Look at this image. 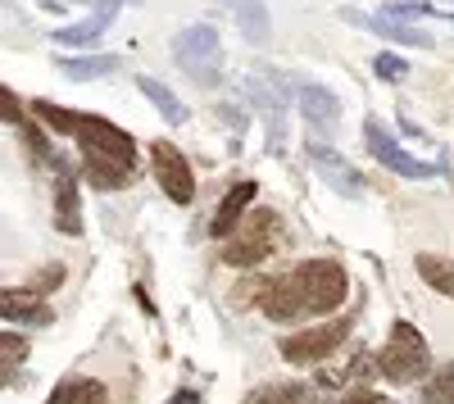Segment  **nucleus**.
I'll use <instances>...</instances> for the list:
<instances>
[{"label": "nucleus", "instance_id": "nucleus-1", "mask_svg": "<svg viewBox=\"0 0 454 404\" xmlns=\"http://www.w3.org/2000/svg\"><path fill=\"white\" fill-rule=\"evenodd\" d=\"M346 291L350 277L340 264L332 260H309V264H295L286 277L263 282L259 291V309L269 314L273 322H295V318H318L346 305Z\"/></svg>", "mask_w": 454, "mask_h": 404}, {"label": "nucleus", "instance_id": "nucleus-2", "mask_svg": "<svg viewBox=\"0 0 454 404\" xmlns=\"http://www.w3.org/2000/svg\"><path fill=\"white\" fill-rule=\"evenodd\" d=\"M377 373H382L387 382H395V386H413V382H423L432 373V350H427L423 332L413 322H404V318L391 322L387 346H382V354H377Z\"/></svg>", "mask_w": 454, "mask_h": 404}, {"label": "nucleus", "instance_id": "nucleus-3", "mask_svg": "<svg viewBox=\"0 0 454 404\" xmlns=\"http://www.w3.org/2000/svg\"><path fill=\"white\" fill-rule=\"evenodd\" d=\"M173 59L177 68L192 78L196 87H218L223 82V42L209 23H186L177 36H173Z\"/></svg>", "mask_w": 454, "mask_h": 404}, {"label": "nucleus", "instance_id": "nucleus-4", "mask_svg": "<svg viewBox=\"0 0 454 404\" xmlns=\"http://www.w3.org/2000/svg\"><path fill=\"white\" fill-rule=\"evenodd\" d=\"M278 245V214L273 209H254L241 218V228L232 232V241L223 245V264L232 268H254L259 260H269Z\"/></svg>", "mask_w": 454, "mask_h": 404}, {"label": "nucleus", "instance_id": "nucleus-5", "mask_svg": "<svg viewBox=\"0 0 454 404\" xmlns=\"http://www.w3.org/2000/svg\"><path fill=\"white\" fill-rule=\"evenodd\" d=\"M350 337V322L346 318H332V322H318V327H305V332H291L282 341V359L295 363V369H309V363H323L332 359Z\"/></svg>", "mask_w": 454, "mask_h": 404}, {"label": "nucleus", "instance_id": "nucleus-6", "mask_svg": "<svg viewBox=\"0 0 454 404\" xmlns=\"http://www.w3.org/2000/svg\"><path fill=\"white\" fill-rule=\"evenodd\" d=\"M246 91L259 105L263 128H269V155H282L286 151V87H282V78L273 68H259L246 82Z\"/></svg>", "mask_w": 454, "mask_h": 404}, {"label": "nucleus", "instance_id": "nucleus-7", "mask_svg": "<svg viewBox=\"0 0 454 404\" xmlns=\"http://www.w3.org/2000/svg\"><path fill=\"white\" fill-rule=\"evenodd\" d=\"M364 141H368V155H372L377 164H387L391 173H400V177L427 182V177H436V173H441V164H423L419 155H409L404 145L382 128V119H364Z\"/></svg>", "mask_w": 454, "mask_h": 404}, {"label": "nucleus", "instance_id": "nucleus-8", "mask_svg": "<svg viewBox=\"0 0 454 404\" xmlns=\"http://www.w3.org/2000/svg\"><path fill=\"white\" fill-rule=\"evenodd\" d=\"M305 159L318 168V177L327 182L332 191L350 196V200H359V196H364V173H359L346 155H340L327 136H309V145H305Z\"/></svg>", "mask_w": 454, "mask_h": 404}, {"label": "nucleus", "instance_id": "nucleus-9", "mask_svg": "<svg viewBox=\"0 0 454 404\" xmlns=\"http://www.w3.org/2000/svg\"><path fill=\"white\" fill-rule=\"evenodd\" d=\"M150 164H155V177L160 187L173 205H192L196 200V177H192V164H186V155L177 151L173 141H155L150 145Z\"/></svg>", "mask_w": 454, "mask_h": 404}, {"label": "nucleus", "instance_id": "nucleus-10", "mask_svg": "<svg viewBox=\"0 0 454 404\" xmlns=\"http://www.w3.org/2000/svg\"><path fill=\"white\" fill-rule=\"evenodd\" d=\"M78 145L91 155H109V159H119V164H137V141L119 128V123H109V119H87L78 123Z\"/></svg>", "mask_w": 454, "mask_h": 404}, {"label": "nucleus", "instance_id": "nucleus-11", "mask_svg": "<svg viewBox=\"0 0 454 404\" xmlns=\"http://www.w3.org/2000/svg\"><path fill=\"white\" fill-rule=\"evenodd\" d=\"M119 10H123V0H96V10H91L82 23L55 27V32H51V42L64 46V50H91V46L100 42V32H105L114 19H119Z\"/></svg>", "mask_w": 454, "mask_h": 404}, {"label": "nucleus", "instance_id": "nucleus-12", "mask_svg": "<svg viewBox=\"0 0 454 404\" xmlns=\"http://www.w3.org/2000/svg\"><path fill=\"white\" fill-rule=\"evenodd\" d=\"M300 114H305V123L327 141L340 132V100L323 82H300Z\"/></svg>", "mask_w": 454, "mask_h": 404}, {"label": "nucleus", "instance_id": "nucleus-13", "mask_svg": "<svg viewBox=\"0 0 454 404\" xmlns=\"http://www.w3.org/2000/svg\"><path fill=\"white\" fill-rule=\"evenodd\" d=\"M55 164V228L64 237H82V196H78V177L64 168V159Z\"/></svg>", "mask_w": 454, "mask_h": 404}, {"label": "nucleus", "instance_id": "nucleus-14", "mask_svg": "<svg viewBox=\"0 0 454 404\" xmlns=\"http://www.w3.org/2000/svg\"><path fill=\"white\" fill-rule=\"evenodd\" d=\"M340 19H346V23H359V27L377 32V36H387V42H395V46H419V50H427V46H432V36H427L423 27H413V23H404V19H391V14H359V10H340Z\"/></svg>", "mask_w": 454, "mask_h": 404}, {"label": "nucleus", "instance_id": "nucleus-15", "mask_svg": "<svg viewBox=\"0 0 454 404\" xmlns=\"http://www.w3.org/2000/svg\"><path fill=\"white\" fill-rule=\"evenodd\" d=\"M0 318L19 322V327H46V322H55V309L42 305L36 291H10V286H0Z\"/></svg>", "mask_w": 454, "mask_h": 404}, {"label": "nucleus", "instance_id": "nucleus-16", "mask_svg": "<svg viewBox=\"0 0 454 404\" xmlns=\"http://www.w3.org/2000/svg\"><path fill=\"white\" fill-rule=\"evenodd\" d=\"M223 10L237 19V27H241V36L250 46H269L273 19H269V5H263V0H223Z\"/></svg>", "mask_w": 454, "mask_h": 404}, {"label": "nucleus", "instance_id": "nucleus-17", "mask_svg": "<svg viewBox=\"0 0 454 404\" xmlns=\"http://www.w3.org/2000/svg\"><path fill=\"white\" fill-rule=\"evenodd\" d=\"M254 191H259V182H250V177H246V182H237V187L223 196V205H218V214H214L209 232H214V237H232V232L241 228V218H246V209H250Z\"/></svg>", "mask_w": 454, "mask_h": 404}, {"label": "nucleus", "instance_id": "nucleus-18", "mask_svg": "<svg viewBox=\"0 0 454 404\" xmlns=\"http://www.w3.org/2000/svg\"><path fill=\"white\" fill-rule=\"evenodd\" d=\"M246 404H327L323 391L305 386V382H269V386H254L246 395Z\"/></svg>", "mask_w": 454, "mask_h": 404}, {"label": "nucleus", "instance_id": "nucleus-19", "mask_svg": "<svg viewBox=\"0 0 454 404\" xmlns=\"http://www.w3.org/2000/svg\"><path fill=\"white\" fill-rule=\"evenodd\" d=\"M82 168H87V182L96 191H119V187H128V177H132V164H119L109 155H91V151H82Z\"/></svg>", "mask_w": 454, "mask_h": 404}, {"label": "nucleus", "instance_id": "nucleus-20", "mask_svg": "<svg viewBox=\"0 0 454 404\" xmlns=\"http://www.w3.org/2000/svg\"><path fill=\"white\" fill-rule=\"evenodd\" d=\"M51 404H109V391L96 377H68L51 391Z\"/></svg>", "mask_w": 454, "mask_h": 404}, {"label": "nucleus", "instance_id": "nucleus-21", "mask_svg": "<svg viewBox=\"0 0 454 404\" xmlns=\"http://www.w3.org/2000/svg\"><path fill=\"white\" fill-rule=\"evenodd\" d=\"M59 73L68 82H91V78H105V73H119V55H73V59H59Z\"/></svg>", "mask_w": 454, "mask_h": 404}, {"label": "nucleus", "instance_id": "nucleus-22", "mask_svg": "<svg viewBox=\"0 0 454 404\" xmlns=\"http://www.w3.org/2000/svg\"><path fill=\"white\" fill-rule=\"evenodd\" d=\"M137 87L145 91V100L155 105V109H160V114H164L168 123H186V105L177 100V91H173V87H164L160 78H150V73H141V78H137Z\"/></svg>", "mask_w": 454, "mask_h": 404}, {"label": "nucleus", "instance_id": "nucleus-23", "mask_svg": "<svg viewBox=\"0 0 454 404\" xmlns=\"http://www.w3.org/2000/svg\"><path fill=\"white\" fill-rule=\"evenodd\" d=\"M419 277L432 291H441V296L454 300V264L445 260V254H419Z\"/></svg>", "mask_w": 454, "mask_h": 404}, {"label": "nucleus", "instance_id": "nucleus-24", "mask_svg": "<svg viewBox=\"0 0 454 404\" xmlns=\"http://www.w3.org/2000/svg\"><path fill=\"white\" fill-rule=\"evenodd\" d=\"M36 119H42L51 132H59V136H78V123H82V114H73V109H64V105H51V100H32L27 105Z\"/></svg>", "mask_w": 454, "mask_h": 404}, {"label": "nucleus", "instance_id": "nucleus-25", "mask_svg": "<svg viewBox=\"0 0 454 404\" xmlns=\"http://www.w3.org/2000/svg\"><path fill=\"white\" fill-rule=\"evenodd\" d=\"M372 73H377L382 82H404L409 64H404L400 55H391V50H377V59H372Z\"/></svg>", "mask_w": 454, "mask_h": 404}, {"label": "nucleus", "instance_id": "nucleus-26", "mask_svg": "<svg viewBox=\"0 0 454 404\" xmlns=\"http://www.w3.org/2000/svg\"><path fill=\"white\" fill-rule=\"evenodd\" d=\"M450 395H454V369H441V373L423 386V400H427V404H445Z\"/></svg>", "mask_w": 454, "mask_h": 404}, {"label": "nucleus", "instance_id": "nucleus-27", "mask_svg": "<svg viewBox=\"0 0 454 404\" xmlns=\"http://www.w3.org/2000/svg\"><path fill=\"white\" fill-rule=\"evenodd\" d=\"M23 119H27V105H23L10 87H0V123H14V128H19Z\"/></svg>", "mask_w": 454, "mask_h": 404}, {"label": "nucleus", "instance_id": "nucleus-28", "mask_svg": "<svg viewBox=\"0 0 454 404\" xmlns=\"http://www.w3.org/2000/svg\"><path fill=\"white\" fill-rule=\"evenodd\" d=\"M27 359V341L19 332H0V363H23Z\"/></svg>", "mask_w": 454, "mask_h": 404}, {"label": "nucleus", "instance_id": "nucleus-29", "mask_svg": "<svg viewBox=\"0 0 454 404\" xmlns=\"http://www.w3.org/2000/svg\"><path fill=\"white\" fill-rule=\"evenodd\" d=\"M59 282H64V268H59V264H51V268L36 273V282H32L27 291H36V296H46V291H51V286H59Z\"/></svg>", "mask_w": 454, "mask_h": 404}, {"label": "nucleus", "instance_id": "nucleus-30", "mask_svg": "<svg viewBox=\"0 0 454 404\" xmlns=\"http://www.w3.org/2000/svg\"><path fill=\"white\" fill-rule=\"evenodd\" d=\"M340 404H387L377 391H368V386H350L346 395H340Z\"/></svg>", "mask_w": 454, "mask_h": 404}, {"label": "nucleus", "instance_id": "nucleus-31", "mask_svg": "<svg viewBox=\"0 0 454 404\" xmlns=\"http://www.w3.org/2000/svg\"><path fill=\"white\" fill-rule=\"evenodd\" d=\"M19 382V363H0V386H14Z\"/></svg>", "mask_w": 454, "mask_h": 404}, {"label": "nucleus", "instance_id": "nucleus-32", "mask_svg": "<svg viewBox=\"0 0 454 404\" xmlns=\"http://www.w3.org/2000/svg\"><path fill=\"white\" fill-rule=\"evenodd\" d=\"M168 404H205V400H200L196 391H173V400H168Z\"/></svg>", "mask_w": 454, "mask_h": 404}, {"label": "nucleus", "instance_id": "nucleus-33", "mask_svg": "<svg viewBox=\"0 0 454 404\" xmlns=\"http://www.w3.org/2000/svg\"><path fill=\"white\" fill-rule=\"evenodd\" d=\"M32 5H42V10H55V14H59L64 5H73V0H32Z\"/></svg>", "mask_w": 454, "mask_h": 404}, {"label": "nucleus", "instance_id": "nucleus-34", "mask_svg": "<svg viewBox=\"0 0 454 404\" xmlns=\"http://www.w3.org/2000/svg\"><path fill=\"white\" fill-rule=\"evenodd\" d=\"M445 404H454V395H450V400H445Z\"/></svg>", "mask_w": 454, "mask_h": 404}]
</instances>
